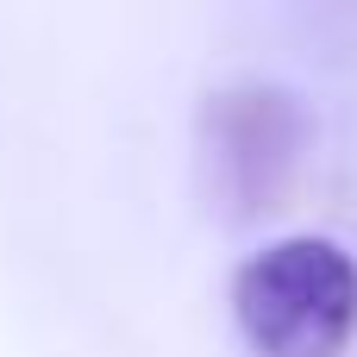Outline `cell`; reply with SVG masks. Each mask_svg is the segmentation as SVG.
Listing matches in <instances>:
<instances>
[{
	"label": "cell",
	"instance_id": "obj_1",
	"mask_svg": "<svg viewBox=\"0 0 357 357\" xmlns=\"http://www.w3.org/2000/svg\"><path fill=\"white\" fill-rule=\"evenodd\" d=\"M232 326L251 357H345L357 339V264L339 238H270L232 270Z\"/></svg>",
	"mask_w": 357,
	"mask_h": 357
},
{
	"label": "cell",
	"instance_id": "obj_2",
	"mask_svg": "<svg viewBox=\"0 0 357 357\" xmlns=\"http://www.w3.org/2000/svg\"><path fill=\"white\" fill-rule=\"evenodd\" d=\"M314 126L295 88L232 82L201 100V188L226 226H257L289 207Z\"/></svg>",
	"mask_w": 357,
	"mask_h": 357
}]
</instances>
